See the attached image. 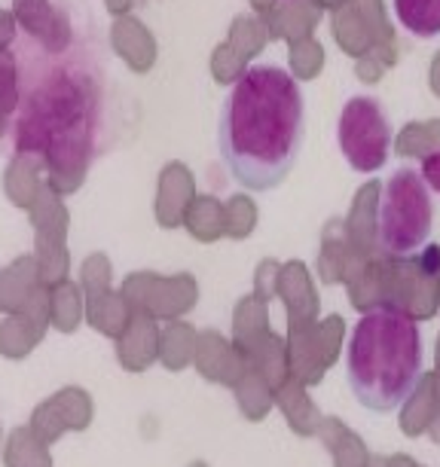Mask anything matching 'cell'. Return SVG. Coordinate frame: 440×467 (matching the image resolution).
<instances>
[{
  "label": "cell",
  "instance_id": "cell-16",
  "mask_svg": "<svg viewBox=\"0 0 440 467\" xmlns=\"http://www.w3.org/2000/svg\"><path fill=\"white\" fill-rule=\"evenodd\" d=\"M419 171H422V178H425V183L431 187V192H440V150H437V153H428L425 160H422Z\"/></svg>",
  "mask_w": 440,
  "mask_h": 467
},
{
  "label": "cell",
  "instance_id": "cell-6",
  "mask_svg": "<svg viewBox=\"0 0 440 467\" xmlns=\"http://www.w3.org/2000/svg\"><path fill=\"white\" fill-rule=\"evenodd\" d=\"M86 421H89V400H86V394L80 388H61L56 398H49L34 410L28 428L49 446L61 437V431L86 428Z\"/></svg>",
  "mask_w": 440,
  "mask_h": 467
},
{
  "label": "cell",
  "instance_id": "cell-13",
  "mask_svg": "<svg viewBox=\"0 0 440 467\" xmlns=\"http://www.w3.org/2000/svg\"><path fill=\"white\" fill-rule=\"evenodd\" d=\"M4 464L6 467H52L47 443L34 434L31 428H16L6 437L4 446Z\"/></svg>",
  "mask_w": 440,
  "mask_h": 467
},
{
  "label": "cell",
  "instance_id": "cell-18",
  "mask_svg": "<svg viewBox=\"0 0 440 467\" xmlns=\"http://www.w3.org/2000/svg\"><path fill=\"white\" fill-rule=\"evenodd\" d=\"M6 119H10V117H6V113L0 110V138H4V131H6Z\"/></svg>",
  "mask_w": 440,
  "mask_h": 467
},
{
  "label": "cell",
  "instance_id": "cell-17",
  "mask_svg": "<svg viewBox=\"0 0 440 467\" xmlns=\"http://www.w3.org/2000/svg\"><path fill=\"white\" fill-rule=\"evenodd\" d=\"M16 28H19L16 16H13V13H6V10H0V49H10V47H13Z\"/></svg>",
  "mask_w": 440,
  "mask_h": 467
},
{
  "label": "cell",
  "instance_id": "cell-1",
  "mask_svg": "<svg viewBox=\"0 0 440 467\" xmlns=\"http://www.w3.org/2000/svg\"><path fill=\"white\" fill-rule=\"evenodd\" d=\"M306 138L303 86L278 65H251L233 83L217 119V150L233 181L269 192L288 181Z\"/></svg>",
  "mask_w": 440,
  "mask_h": 467
},
{
  "label": "cell",
  "instance_id": "cell-2",
  "mask_svg": "<svg viewBox=\"0 0 440 467\" xmlns=\"http://www.w3.org/2000/svg\"><path fill=\"white\" fill-rule=\"evenodd\" d=\"M16 126V153L31 156L47 169L49 187L70 192L80 187L92 150L95 86L89 77L58 67L22 95Z\"/></svg>",
  "mask_w": 440,
  "mask_h": 467
},
{
  "label": "cell",
  "instance_id": "cell-10",
  "mask_svg": "<svg viewBox=\"0 0 440 467\" xmlns=\"http://www.w3.org/2000/svg\"><path fill=\"white\" fill-rule=\"evenodd\" d=\"M392 13L410 37H440V0H392Z\"/></svg>",
  "mask_w": 440,
  "mask_h": 467
},
{
  "label": "cell",
  "instance_id": "cell-7",
  "mask_svg": "<svg viewBox=\"0 0 440 467\" xmlns=\"http://www.w3.org/2000/svg\"><path fill=\"white\" fill-rule=\"evenodd\" d=\"M13 16L31 40H37L47 52H61L70 43L68 16L52 6V0H13Z\"/></svg>",
  "mask_w": 440,
  "mask_h": 467
},
{
  "label": "cell",
  "instance_id": "cell-15",
  "mask_svg": "<svg viewBox=\"0 0 440 467\" xmlns=\"http://www.w3.org/2000/svg\"><path fill=\"white\" fill-rule=\"evenodd\" d=\"M49 315L52 324L58 330H74L77 318H80V296H77V287L70 285H56L49 290Z\"/></svg>",
  "mask_w": 440,
  "mask_h": 467
},
{
  "label": "cell",
  "instance_id": "cell-8",
  "mask_svg": "<svg viewBox=\"0 0 440 467\" xmlns=\"http://www.w3.org/2000/svg\"><path fill=\"white\" fill-rule=\"evenodd\" d=\"M43 287L37 257L25 254L16 257L10 266L0 269V315H19L25 306L31 303V296Z\"/></svg>",
  "mask_w": 440,
  "mask_h": 467
},
{
  "label": "cell",
  "instance_id": "cell-12",
  "mask_svg": "<svg viewBox=\"0 0 440 467\" xmlns=\"http://www.w3.org/2000/svg\"><path fill=\"white\" fill-rule=\"evenodd\" d=\"M43 324L34 321L31 315H6L4 321H0V355L10 358V360H22L28 358L34 346L40 342L43 337Z\"/></svg>",
  "mask_w": 440,
  "mask_h": 467
},
{
  "label": "cell",
  "instance_id": "cell-9",
  "mask_svg": "<svg viewBox=\"0 0 440 467\" xmlns=\"http://www.w3.org/2000/svg\"><path fill=\"white\" fill-rule=\"evenodd\" d=\"M31 211V226L37 233V244H61L65 242V226H68V214L58 202V190L43 183L40 196L34 199Z\"/></svg>",
  "mask_w": 440,
  "mask_h": 467
},
{
  "label": "cell",
  "instance_id": "cell-5",
  "mask_svg": "<svg viewBox=\"0 0 440 467\" xmlns=\"http://www.w3.org/2000/svg\"><path fill=\"white\" fill-rule=\"evenodd\" d=\"M392 119L376 95H351L337 119V147L351 171L373 174L389 165Z\"/></svg>",
  "mask_w": 440,
  "mask_h": 467
},
{
  "label": "cell",
  "instance_id": "cell-3",
  "mask_svg": "<svg viewBox=\"0 0 440 467\" xmlns=\"http://www.w3.org/2000/svg\"><path fill=\"white\" fill-rule=\"evenodd\" d=\"M425 376L422 327L403 306H371L355 321L346 346V382L361 407L394 412Z\"/></svg>",
  "mask_w": 440,
  "mask_h": 467
},
{
  "label": "cell",
  "instance_id": "cell-14",
  "mask_svg": "<svg viewBox=\"0 0 440 467\" xmlns=\"http://www.w3.org/2000/svg\"><path fill=\"white\" fill-rule=\"evenodd\" d=\"M22 104V74L19 61L10 49H0V110L13 117Z\"/></svg>",
  "mask_w": 440,
  "mask_h": 467
},
{
  "label": "cell",
  "instance_id": "cell-11",
  "mask_svg": "<svg viewBox=\"0 0 440 467\" xmlns=\"http://www.w3.org/2000/svg\"><path fill=\"white\" fill-rule=\"evenodd\" d=\"M43 183H40V162L31 156L16 153L13 162L4 171V192L16 208H31L34 199L40 196Z\"/></svg>",
  "mask_w": 440,
  "mask_h": 467
},
{
  "label": "cell",
  "instance_id": "cell-4",
  "mask_svg": "<svg viewBox=\"0 0 440 467\" xmlns=\"http://www.w3.org/2000/svg\"><path fill=\"white\" fill-rule=\"evenodd\" d=\"M435 229L431 187L413 165H398L382 183L376 202V242L394 260H407L425 248Z\"/></svg>",
  "mask_w": 440,
  "mask_h": 467
}]
</instances>
